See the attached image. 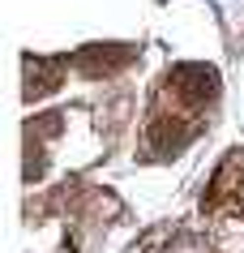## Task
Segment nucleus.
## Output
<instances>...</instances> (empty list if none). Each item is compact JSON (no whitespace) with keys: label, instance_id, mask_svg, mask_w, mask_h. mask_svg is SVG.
Masks as SVG:
<instances>
[{"label":"nucleus","instance_id":"obj_2","mask_svg":"<svg viewBox=\"0 0 244 253\" xmlns=\"http://www.w3.org/2000/svg\"><path fill=\"white\" fill-rule=\"evenodd\" d=\"M60 69H69V60H26V99L30 103L43 99V94H52L65 82Z\"/></svg>","mask_w":244,"mask_h":253},{"label":"nucleus","instance_id":"obj_1","mask_svg":"<svg viewBox=\"0 0 244 253\" xmlns=\"http://www.w3.org/2000/svg\"><path fill=\"white\" fill-rule=\"evenodd\" d=\"M133 47H116V43H95V47H81L77 60L73 65L86 73V78H107V73H116V69H124L129 60H133Z\"/></svg>","mask_w":244,"mask_h":253},{"label":"nucleus","instance_id":"obj_3","mask_svg":"<svg viewBox=\"0 0 244 253\" xmlns=\"http://www.w3.org/2000/svg\"><path fill=\"white\" fill-rule=\"evenodd\" d=\"M244 163H240V155H227L223 159V168H218V176H214V185H210V193H206V206H218V202H227L231 193H236V172H240Z\"/></svg>","mask_w":244,"mask_h":253}]
</instances>
